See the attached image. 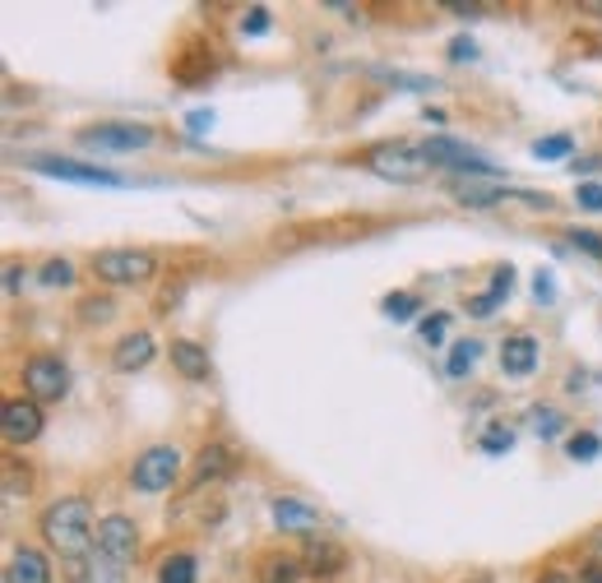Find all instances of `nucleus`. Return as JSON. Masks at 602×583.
Returning <instances> with one entry per match:
<instances>
[{
  "label": "nucleus",
  "mask_w": 602,
  "mask_h": 583,
  "mask_svg": "<svg viewBox=\"0 0 602 583\" xmlns=\"http://www.w3.org/2000/svg\"><path fill=\"white\" fill-rule=\"evenodd\" d=\"M473 56H477V47H473L468 37H454L450 42V60H473Z\"/></svg>",
  "instance_id": "nucleus-37"
},
{
  "label": "nucleus",
  "mask_w": 602,
  "mask_h": 583,
  "mask_svg": "<svg viewBox=\"0 0 602 583\" xmlns=\"http://www.w3.org/2000/svg\"><path fill=\"white\" fill-rule=\"evenodd\" d=\"M477 357H482V343L477 339H459L450 347V362H445V370L454 375V380H459V375H468L473 366H477Z\"/></svg>",
  "instance_id": "nucleus-21"
},
{
  "label": "nucleus",
  "mask_w": 602,
  "mask_h": 583,
  "mask_svg": "<svg viewBox=\"0 0 602 583\" xmlns=\"http://www.w3.org/2000/svg\"><path fill=\"white\" fill-rule=\"evenodd\" d=\"M19 274H24V268H19V264H10V268H5V287H10V292H19Z\"/></svg>",
  "instance_id": "nucleus-40"
},
{
  "label": "nucleus",
  "mask_w": 602,
  "mask_h": 583,
  "mask_svg": "<svg viewBox=\"0 0 602 583\" xmlns=\"http://www.w3.org/2000/svg\"><path fill=\"white\" fill-rule=\"evenodd\" d=\"M306 574V565H302V556H260V579L264 583H297Z\"/></svg>",
  "instance_id": "nucleus-20"
},
{
  "label": "nucleus",
  "mask_w": 602,
  "mask_h": 583,
  "mask_svg": "<svg viewBox=\"0 0 602 583\" xmlns=\"http://www.w3.org/2000/svg\"><path fill=\"white\" fill-rule=\"evenodd\" d=\"M5 583H52V565L37 547H14L10 565H5Z\"/></svg>",
  "instance_id": "nucleus-12"
},
{
  "label": "nucleus",
  "mask_w": 602,
  "mask_h": 583,
  "mask_svg": "<svg viewBox=\"0 0 602 583\" xmlns=\"http://www.w3.org/2000/svg\"><path fill=\"white\" fill-rule=\"evenodd\" d=\"M362 167L366 172H376L385 181H399V185H412V181H422L431 172V162L427 153L418 149V144H376V149H366L362 153Z\"/></svg>",
  "instance_id": "nucleus-3"
},
{
  "label": "nucleus",
  "mask_w": 602,
  "mask_h": 583,
  "mask_svg": "<svg viewBox=\"0 0 602 583\" xmlns=\"http://www.w3.org/2000/svg\"><path fill=\"white\" fill-rule=\"evenodd\" d=\"M501 370L506 375H533L537 370V339L533 333H510L501 343Z\"/></svg>",
  "instance_id": "nucleus-15"
},
{
  "label": "nucleus",
  "mask_w": 602,
  "mask_h": 583,
  "mask_svg": "<svg viewBox=\"0 0 602 583\" xmlns=\"http://www.w3.org/2000/svg\"><path fill=\"white\" fill-rule=\"evenodd\" d=\"M570 153H575V139H570V135H547V139H537V144H533V158H543V162L570 158Z\"/></svg>",
  "instance_id": "nucleus-22"
},
{
  "label": "nucleus",
  "mask_w": 602,
  "mask_h": 583,
  "mask_svg": "<svg viewBox=\"0 0 602 583\" xmlns=\"http://www.w3.org/2000/svg\"><path fill=\"white\" fill-rule=\"evenodd\" d=\"M93 274H98V283H107V287H139V283H149L158 274V255H154V250H135V245L98 250Z\"/></svg>",
  "instance_id": "nucleus-2"
},
{
  "label": "nucleus",
  "mask_w": 602,
  "mask_h": 583,
  "mask_svg": "<svg viewBox=\"0 0 602 583\" xmlns=\"http://www.w3.org/2000/svg\"><path fill=\"white\" fill-rule=\"evenodd\" d=\"M445 10H450V14H459V19H477V14H482V5H459V0H450Z\"/></svg>",
  "instance_id": "nucleus-39"
},
{
  "label": "nucleus",
  "mask_w": 602,
  "mask_h": 583,
  "mask_svg": "<svg viewBox=\"0 0 602 583\" xmlns=\"http://www.w3.org/2000/svg\"><path fill=\"white\" fill-rule=\"evenodd\" d=\"M598 454H602V435H593V431L570 435V458H598Z\"/></svg>",
  "instance_id": "nucleus-28"
},
{
  "label": "nucleus",
  "mask_w": 602,
  "mask_h": 583,
  "mask_svg": "<svg viewBox=\"0 0 602 583\" xmlns=\"http://www.w3.org/2000/svg\"><path fill=\"white\" fill-rule=\"evenodd\" d=\"M29 495V472L19 468V458H5V500Z\"/></svg>",
  "instance_id": "nucleus-26"
},
{
  "label": "nucleus",
  "mask_w": 602,
  "mask_h": 583,
  "mask_svg": "<svg viewBox=\"0 0 602 583\" xmlns=\"http://www.w3.org/2000/svg\"><path fill=\"white\" fill-rule=\"evenodd\" d=\"M380 306H385V316H389V320H412V310H418L422 301L412 297V292H389V297H385Z\"/></svg>",
  "instance_id": "nucleus-24"
},
{
  "label": "nucleus",
  "mask_w": 602,
  "mask_h": 583,
  "mask_svg": "<svg viewBox=\"0 0 602 583\" xmlns=\"http://www.w3.org/2000/svg\"><path fill=\"white\" fill-rule=\"evenodd\" d=\"M241 33H246V37H264V33H269V10H264V5L246 10V19H241Z\"/></svg>",
  "instance_id": "nucleus-32"
},
{
  "label": "nucleus",
  "mask_w": 602,
  "mask_h": 583,
  "mask_svg": "<svg viewBox=\"0 0 602 583\" xmlns=\"http://www.w3.org/2000/svg\"><path fill=\"white\" fill-rule=\"evenodd\" d=\"M584 583H602V565H589V570H584Z\"/></svg>",
  "instance_id": "nucleus-42"
},
{
  "label": "nucleus",
  "mask_w": 602,
  "mask_h": 583,
  "mask_svg": "<svg viewBox=\"0 0 602 583\" xmlns=\"http://www.w3.org/2000/svg\"><path fill=\"white\" fill-rule=\"evenodd\" d=\"M98 556L116 560V565H130V560L139 556V528H135V518H126V514L98 518Z\"/></svg>",
  "instance_id": "nucleus-9"
},
{
  "label": "nucleus",
  "mask_w": 602,
  "mask_h": 583,
  "mask_svg": "<svg viewBox=\"0 0 602 583\" xmlns=\"http://www.w3.org/2000/svg\"><path fill=\"white\" fill-rule=\"evenodd\" d=\"M445 329H450V316H431V320H422V339L435 347V343L445 339Z\"/></svg>",
  "instance_id": "nucleus-35"
},
{
  "label": "nucleus",
  "mask_w": 602,
  "mask_h": 583,
  "mask_svg": "<svg viewBox=\"0 0 602 583\" xmlns=\"http://www.w3.org/2000/svg\"><path fill=\"white\" fill-rule=\"evenodd\" d=\"M200 579V560L191 551H172L158 560V583H195Z\"/></svg>",
  "instance_id": "nucleus-19"
},
{
  "label": "nucleus",
  "mask_w": 602,
  "mask_h": 583,
  "mask_svg": "<svg viewBox=\"0 0 602 583\" xmlns=\"http://www.w3.org/2000/svg\"><path fill=\"white\" fill-rule=\"evenodd\" d=\"M302 565H306V574H339V570H348V551L329 537H310L302 551Z\"/></svg>",
  "instance_id": "nucleus-13"
},
{
  "label": "nucleus",
  "mask_w": 602,
  "mask_h": 583,
  "mask_svg": "<svg viewBox=\"0 0 602 583\" xmlns=\"http://www.w3.org/2000/svg\"><path fill=\"white\" fill-rule=\"evenodd\" d=\"M0 435H5V445H33L43 435V403L10 399L0 408Z\"/></svg>",
  "instance_id": "nucleus-10"
},
{
  "label": "nucleus",
  "mask_w": 602,
  "mask_h": 583,
  "mask_svg": "<svg viewBox=\"0 0 602 583\" xmlns=\"http://www.w3.org/2000/svg\"><path fill=\"white\" fill-rule=\"evenodd\" d=\"M37 533L47 547L70 565V579H84V556L98 547V528H93V505L84 495H60L37 514Z\"/></svg>",
  "instance_id": "nucleus-1"
},
{
  "label": "nucleus",
  "mask_w": 602,
  "mask_h": 583,
  "mask_svg": "<svg viewBox=\"0 0 602 583\" xmlns=\"http://www.w3.org/2000/svg\"><path fill=\"white\" fill-rule=\"evenodd\" d=\"M214 47H200V42H195V47H185L181 56H177V66H172V79L177 83H204V79H209L214 75V56H209Z\"/></svg>",
  "instance_id": "nucleus-17"
},
{
  "label": "nucleus",
  "mask_w": 602,
  "mask_h": 583,
  "mask_svg": "<svg viewBox=\"0 0 602 583\" xmlns=\"http://www.w3.org/2000/svg\"><path fill=\"white\" fill-rule=\"evenodd\" d=\"M510 445H514V435H510V431H501V426H491V431L482 435V449H487V454H506Z\"/></svg>",
  "instance_id": "nucleus-34"
},
{
  "label": "nucleus",
  "mask_w": 602,
  "mask_h": 583,
  "mask_svg": "<svg viewBox=\"0 0 602 583\" xmlns=\"http://www.w3.org/2000/svg\"><path fill=\"white\" fill-rule=\"evenodd\" d=\"M510 287H514V268H496V278H491V292H501V297H510Z\"/></svg>",
  "instance_id": "nucleus-36"
},
{
  "label": "nucleus",
  "mask_w": 602,
  "mask_h": 583,
  "mask_svg": "<svg viewBox=\"0 0 602 583\" xmlns=\"http://www.w3.org/2000/svg\"><path fill=\"white\" fill-rule=\"evenodd\" d=\"M33 172H43V176H56V181H75V185H102V191H116V185H126V176H116L107 172V167H98V162H75V158H47V153H37L29 158Z\"/></svg>",
  "instance_id": "nucleus-7"
},
{
  "label": "nucleus",
  "mask_w": 602,
  "mask_h": 583,
  "mask_svg": "<svg viewBox=\"0 0 602 583\" xmlns=\"http://www.w3.org/2000/svg\"><path fill=\"white\" fill-rule=\"evenodd\" d=\"M204 125H214V116H209V112H195V116H191V130H204Z\"/></svg>",
  "instance_id": "nucleus-41"
},
{
  "label": "nucleus",
  "mask_w": 602,
  "mask_h": 583,
  "mask_svg": "<svg viewBox=\"0 0 602 583\" xmlns=\"http://www.w3.org/2000/svg\"><path fill=\"white\" fill-rule=\"evenodd\" d=\"M274 524H279V533H287V537H325L320 533V514L306 505V500H297V495H279L274 500Z\"/></svg>",
  "instance_id": "nucleus-11"
},
{
  "label": "nucleus",
  "mask_w": 602,
  "mask_h": 583,
  "mask_svg": "<svg viewBox=\"0 0 602 583\" xmlns=\"http://www.w3.org/2000/svg\"><path fill=\"white\" fill-rule=\"evenodd\" d=\"M24 389L33 403H60L70 393V370L60 357H52V352H37V357L24 362Z\"/></svg>",
  "instance_id": "nucleus-5"
},
{
  "label": "nucleus",
  "mask_w": 602,
  "mask_h": 583,
  "mask_svg": "<svg viewBox=\"0 0 602 583\" xmlns=\"http://www.w3.org/2000/svg\"><path fill=\"white\" fill-rule=\"evenodd\" d=\"M496 306H501V292H482V297H473V301H468V316L487 320V316H496Z\"/></svg>",
  "instance_id": "nucleus-33"
},
{
  "label": "nucleus",
  "mask_w": 602,
  "mask_h": 583,
  "mask_svg": "<svg viewBox=\"0 0 602 583\" xmlns=\"http://www.w3.org/2000/svg\"><path fill=\"white\" fill-rule=\"evenodd\" d=\"M473 583H491V574H477V579H473Z\"/></svg>",
  "instance_id": "nucleus-44"
},
{
  "label": "nucleus",
  "mask_w": 602,
  "mask_h": 583,
  "mask_svg": "<svg viewBox=\"0 0 602 583\" xmlns=\"http://www.w3.org/2000/svg\"><path fill=\"white\" fill-rule=\"evenodd\" d=\"M575 250H589L593 260H602V232H589V227H575V232H566Z\"/></svg>",
  "instance_id": "nucleus-29"
},
{
  "label": "nucleus",
  "mask_w": 602,
  "mask_h": 583,
  "mask_svg": "<svg viewBox=\"0 0 602 583\" xmlns=\"http://www.w3.org/2000/svg\"><path fill=\"white\" fill-rule=\"evenodd\" d=\"M37 278H43L47 287H70V283H75V264H70V260H47Z\"/></svg>",
  "instance_id": "nucleus-25"
},
{
  "label": "nucleus",
  "mask_w": 602,
  "mask_h": 583,
  "mask_svg": "<svg viewBox=\"0 0 602 583\" xmlns=\"http://www.w3.org/2000/svg\"><path fill=\"white\" fill-rule=\"evenodd\" d=\"M154 352H158V343H154V333H126V339H121L116 343V352H112V366L116 370H144V366H149L154 362Z\"/></svg>",
  "instance_id": "nucleus-14"
},
{
  "label": "nucleus",
  "mask_w": 602,
  "mask_h": 583,
  "mask_svg": "<svg viewBox=\"0 0 602 583\" xmlns=\"http://www.w3.org/2000/svg\"><path fill=\"white\" fill-rule=\"evenodd\" d=\"M89 570H93V574H89V583H126V570H121L116 560H107V556H98Z\"/></svg>",
  "instance_id": "nucleus-27"
},
{
  "label": "nucleus",
  "mask_w": 602,
  "mask_h": 583,
  "mask_svg": "<svg viewBox=\"0 0 602 583\" xmlns=\"http://www.w3.org/2000/svg\"><path fill=\"white\" fill-rule=\"evenodd\" d=\"M422 153L431 167H450V172H468V176H501V167H491L482 153H473L459 139H427Z\"/></svg>",
  "instance_id": "nucleus-8"
},
{
  "label": "nucleus",
  "mask_w": 602,
  "mask_h": 583,
  "mask_svg": "<svg viewBox=\"0 0 602 583\" xmlns=\"http://www.w3.org/2000/svg\"><path fill=\"white\" fill-rule=\"evenodd\" d=\"M575 199H579V208H589V214H602V181H579Z\"/></svg>",
  "instance_id": "nucleus-31"
},
{
  "label": "nucleus",
  "mask_w": 602,
  "mask_h": 583,
  "mask_svg": "<svg viewBox=\"0 0 602 583\" xmlns=\"http://www.w3.org/2000/svg\"><path fill=\"white\" fill-rule=\"evenodd\" d=\"M177 477H181V449L177 445H149L135 458L130 487L144 495H158V491H172Z\"/></svg>",
  "instance_id": "nucleus-4"
},
{
  "label": "nucleus",
  "mask_w": 602,
  "mask_h": 583,
  "mask_svg": "<svg viewBox=\"0 0 602 583\" xmlns=\"http://www.w3.org/2000/svg\"><path fill=\"white\" fill-rule=\"evenodd\" d=\"M112 310H116L112 297H89L84 306H79V316H84V324H93V320L102 324V320H112Z\"/></svg>",
  "instance_id": "nucleus-30"
},
{
  "label": "nucleus",
  "mask_w": 602,
  "mask_h": 583,
  "mask_svg": "<svg viewBox=\"0 0 602 583\" xmlns=\"http://www.w3.org/2000/svg\"><path fill=\"white\" fill-rule=\"evenodd\" d=\"M237 468V458H232V449L227 445H204V454H200V464H195V491L204 487V482H223L227 472Z\"/></svg>",
  "instance_id": "nucleus-18"
},
{
  "label": "nucleus",
  "mask_w": 602,
  "mask_h": 583,
  "mask_svg": "<svg viewBox=\"0 0 602 583\" xmlns=\"http://www.w3.org/2000/svg\"><path fill=\"white\" fill-rule=\"evenodd\" d=\"M529 422H533V431L543 435V441H556L560 426H566V416H560L556 408H533V412H529Z\"/></svg>",
  "instance_id": "nucleus-23"
},
{
  "label": "nucleus",
  "mask_w": 602,
  "mask_h": 583,
  "mask_svg": "<svg viewBox=\"0 0 602 583\" xmlns=\"http://www.w3.org/2000/svg\"><path fill=\"white\" fill-rule=\"evenodd\" d=\"M172 366H177V375H185V380H209V347H200V343H191V339H177L172 347Z\"/></svg>",
  "instance_id": "nucleus-16"
},
{
  "label": "nucleus",
  "mask_w": 602,
  "mask_h": 583,
  "mask_svg": "<svg viewBox=\"0 0 602 583\" xmlns=\"http://www.w3.org/2000/svg\"><path fill=\"white\" fill-rule=\"evenodd\" d=\"M79 144H89L98 153H135V149H149L154 130L149 125H130V121H102V125L79 130Z\"/></svg>",
  "instance_id": "nucleus-6"
},
{
  "label": "nucleus",
  "mask_w": 602,
  "mask_h": 583,
  "mask_svg": "<svg viewBox=\"0 0 602 583\" xmlns=\"http://www.w3.org/2000/svg\"><path fill=\"white\" fill-rule=\"evenodd\" d=\"M543 583H566V574H560V570H552V574H547Z\"/></svg>",
  "instance_id": "nucleus-43"
},
{
  "label": "nucleus",
  "mask_w": 602,
  "mask_h": 583,
  "mask_svg": "<svg viewBox=\"0 0 602 583\" xmlns=\"http://www.w3.org/2000/svg\"><path fill=\"white\" fill-rule=\"evenodd\" d=\"M533 292H537V301H552V297H556V287H552V274H547V268H543V274H537Z\"/></svg>",
  "instance_id": "nucleus-38"
}]
</instances>
